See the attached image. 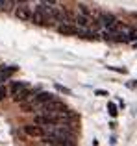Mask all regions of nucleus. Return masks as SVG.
Listing matches in <instances>:
<instances>
[{"mask_svg":"<svg viewBox=\"0 0 137 146\" xmlns=\"http://www.w3.org/2000/svg\"><path fill=\"white\" fill-rule=\"evenodd\" d=\"M94 94H96V96H108V93H106V91H94Z\"/></svg>","mask_w":137,"mask_h":146,"instance_id":"9b49d317","label":"nucleus"},{"mask_svg":"<svg viewBox=\"0 0 137 146\" xmlns=\"http://www.w3.org/2000/svg\"><path fill=\"white\" fill-rule=\"evenodd\" d=\"M100 24L104 26L108 32H115V30L119 28V21L109 13H100Z\"/></svg>","mask_w":137,"mask_h":146,"instance_id":"f03ea898","label":"nucleus"},{"mask_svg":"<svg viewBox=\"0 0 137 146\" xmlns=\"http://www.w3.org/2000/svg\"><path fill=\"white\" fill-rule=\"evenodd\" d=\"M26 89H30L28 83H24V82H13V83H11V87H9V93L13 94V98H15V96H19V94H22Z\"/></svg>","mask_w":137,"mask_h":146,"instance_id":"39448f33","label":"nucleus"},{"mask_svg":"<svg viewBox=\"0 0 137 146\" xmlns=\"http://www.w3.org/2000/svg\"><path fill=\"white\" fill-rule=\"evenodd\" d=\"M108 111H109V115H111V117H117V107H115V104H109V106H108Z\"/></svg>","mask_w":137,"mask_h":146,"instance_id":"9d476101","label":"nucleus"},{"mask_svg":"<svg viewBox=\"0 0 137 146\" xmlns=\"http://www.w3.org/2000/svg\"><path fill=\"white\" fill-rule=\"evenodd\" d=\"M56 91H59V93H65V94H72V91L68 89V87H63L61 83H56Z\"/></svg>","mask_w":137,"mask_h":146,"instance_id":"6e6552de","label":"nucleus"},{"mask_svg":"<svg viewBox=\"0 0 137 146\" xmlns=\"http://www.w3.org/2000/svg\"><path fill=\"white\" fill-rule=\"evenodd\" d=\"M15 2H9V0H0V11H7L11 9V6H13Z\"/></svg>","mask_w":137,"mask_h":146,"instance_id":"0eeeda50","label":"nucleus"},{"mask_svg":"<svg viewBox=\"0 0 137 146\" xmlns=\"http://www.w3.org/2000/svg\"><path fill=\"white\" fill-rule=\"evenodd\" d=\"M24 133L30 135V137H47L45 128H41V126H37V124H26L24 126Z\"/></svg>","mask_w":137,"mask_h":146,"instance_id":"7ed1b4c3","label":"nucleus"},{"mask_svg":"<svg viewBox=\"0 0 137 146\" xmlns=\"http://www.w3.org/2000/svg\"><path fill=\"white\" fill-rule=\"evenodd\" d=\"M15 70H17V67H2L0 68V85H2L6 80H9L11 76L15 74Z\"/></svg>","mask_w":137,"mask_h":146,"instance_id":"423d86ee","label":"nucleus"},{"mask_svg":"<svg viewBox=\"0 0 137 146\" xmlns=\"http://www.w3.org/2000/svg\"><path fill=\"white\" fill-rule=\"evenodd\" d=\"M7 93H9V89H7L6 85H0V102H2V100L7 96Z\"/></svg>","mask_w":137,"mask_h":146,"instance_id":"1a4fd4ad","label":"nucleus"},{"mask_svg":"<svg viewBox=\"0 0 137 146\" xmlns=\"http://www.w3.org/2000/svg\"><path fill=\"white\" fill-rule=\"evenodd\" d=\"M45 143L50 146H76L74 141H67V139H58V137H45Z\"/></svg>","mask_w":137,"mask_h":146,"instance_id":"20e7f679","label":"nucleus"},{"mask_svg":"<svg viewBox=\"0 0 137 146\" xmlns=\"http://www.w3.org/2000/svg\"><path fill=\"white\" fill-rule=\"evenodd\" d=\"M15 17H17L19 21L28 22V21L33 19V9L30 7V4L21 2V4H17V7H15Z\"/></svg>","mask_w":137,"mask_h":146,"instance_id":"f257e3e1","label":"nucleus"}]
</instances>
